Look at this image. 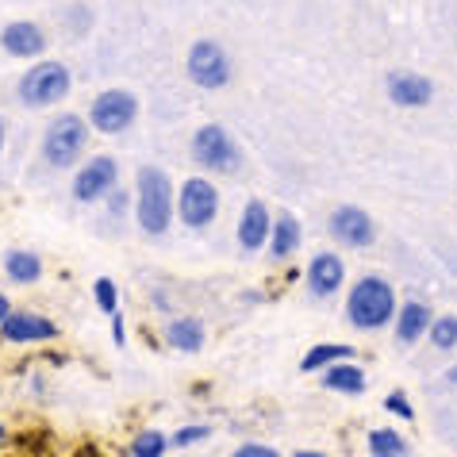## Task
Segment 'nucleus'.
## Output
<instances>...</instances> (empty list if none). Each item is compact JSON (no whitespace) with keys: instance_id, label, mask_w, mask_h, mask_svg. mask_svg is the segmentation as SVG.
<instances>
[{"instance_id":"obj_1","label":"nucleus","mask_w":457,"mask_h":457,"mask_svg":"<svg viewBox=\"0 0 457 457\" xmlns=\"http://www.w3.org/2000/svg\"><path fill=\"white\" fill-rule=\"evenodd\" d=\"M346 315L358 331H380L385 323L396 320V292H392L385 277H361L350 288Z\"/></svg>"},{"instance_id":"obj_2","label":"nucleus","mask_w":457,"mask_h":457,"mask_svg":"<svg viewBox=\"0 0 457 457\" xmlns=\"http://www.w3.org/2000/svg\"><path fill=\"white\" fill-rule=\"evenodd\" d=\"M173 220V185L166 170L143 166L138 170V227L146 235H166Z\"/></svg>"},{"instance_id":"obj_3","label":"nucleus","mask_w":457,"mask_h":457,"mask_svg":"<svg viewBox=\"0 0 457 457\" xmlns=\"http://www.w3.org/2000/svg\"><path fill=\"white\" fill-rule=\"evenodd\" d=\"M70 85H73V78L62 62H39V66H31L20 78V100L31 108H50V104H58V100H66Z\"/></svg>"},{"instance_id":"obj_4","label":"nucleus","mask_w":457,"mask_h":457,"mask_svg":"<svg viewBox=\"0 0 457 457\" xmlns=\"http://www.w3.org/2000/svg\"><path fill=\"white\" fill-rule=\"evenodd\" d=\"M85 143H88V123L81 116H62L46 127L43 135V158L50 162V166L66 170L73 166L81 154H85Z\"/></svg>"},{"instance_id":"obj_5","label":"nucleus","mask_w":457,"mask_h":457,"mask_svg":"<svg viewBox=\"0 0 457 457\" xmlns=\"http://www.w3.org/2000/svg\"><path fill=\"white\" fill-rule=\"evenodd\" d=\"M193 158H196V166L215 170V173H235L238 162H243L235 138L227 135V127H220V123H204L193 135Z\"/></svg>"},{"instance_id":"obj_6","label":"nucleus","mask_w":457,"mask_h":457,"mask_svg":"<svg viewBox=\"0 0 457 457\" xmlns=\"http://www.w3.org/2000/svg\"><path fill=\"white\" fill-rule=\"evenodd\" d=\"M185 70H188V81L200 88H223L231 81V58H227V50L215 39H196L188 46Z\"/></svg>"},{"instance_id":"obj_7","label":"nucleus","mask_w":457,"mask_h":457,"mask_svg":"<svg viewBox=\"0 0 457 457\" xmlns=\"http://www.w3.org/2000/svg\"><path fill=\"white\" fill-rule=\"evenodd\" d=\"M138 116V100L131 93H123V88H108V93H100L93 100V108H88V123L96 127V131L104 135H120L123 127H131Z\"/></svg>"},{"instance_id":"obj_8","label":"nucleus","mask_w":457,"mask_h":457,"mask_svg":"<svg viewBox=\"0 0 457 457\" xmlns=\"http://www.w3.org/2000/svg\"><path fill=\"white\" fill-rule=\"evenodd\" d=\"M177 212L188 227H208L220 212V193L215 185L204 181V177H188V181L177 188Z\"/></svg>"},{"instance_id":"obj_9","label":"nucleus","mask_w":457,"mask_h":457,"mask_svg":"<svg viewBox=\"0 0 457 457\" xmlns=\"http://www.w3.org/2000/svg\"><path fill=\"white\" fill-rule=\"evenodd\" d=\"M116 177H120V166L112 158H93L88 166L78 170L73 177V196L81 200V204H93V200H104L112 188H116Z\"/></svg>"},{"instance_id":"obj_10","label":"nucleus","mask_w":457,"mask_h":457,"mask_svg":"<svg viewBox=\"0 0 457 457\" xmlns=\"http://www.w3.org/2000/svg\"><path fill=\"white\" fill-rule=\"evenodd\" d=\"M331 235L338 238L342 246L361 250V246H370L373 238H377V227L370 220V212H361V208H353V204H342V208L331 212Z\"/></svg>"},{"instance_id":"obj_11","label":"nucleus","mask_w":457,"mask_h":457,"mask_svg":"<svg viewBox=\"0 0 457 457\" xmlns=\"http://www.w3.org/2000/svg\"><path fill=\"white\" fill-rule=\"evenodd\" d=\"M388 100L400 108H427L430 100H435V85L423 73H411V70H392L388 73Z\"/></svg>"},{"instance_id":"obj_12","label":"nucleus","mask_w":457,"mask_h":457,"mask_svg":"<svg viewBox=\"0 0 457 457\" xmlns=\"http://www.w3.org/2000/svg\"><path fill=\"white\" fill-rule=\"evenodd\" d=\"M0 338L4 342H50V338H58V327L46 315H35V312H8L4 323H0Z\"/></svg>"},{"instance_id":"obj_13","label":"nucleus","mask_w":457,"mask_h":457,"mask_svg":"<svg viewBox=\"0 0 457 457\" xmlns=\"http://www.w3.org/2000/svg\"><path fill=\"white\" fill-rule=\"evenodd\" d=\"M0 46H4L12 58H39L46 50V35H43L39 23L16 20V23H8V28L0 31Z\"/></svg>"},{"instance_id":"obj_14","label":"nucleus","mask_w":457,"mask_h":457,"mask_svg":"<svg viewBox=\"0 0 457 457\" xmlns=\"http://www.w3.org/2000/svg\"><path fill=\"white\" fill-rule=\"evenodd\" d=\"M270 208L262 204V200H250V204L243 208V220H238V246H243L246 253L262 250L265 243H270Z\"/></svg>"},{"instance_id":"obj_15","label":"nucleus","mask_w":457,"mask_h":457,"mask_svg":"<svg viewBox=\"0 0 457 457\" xmlns=\"http://www.w3.org/2000/svg\"><path fill=\"white\" fill-rule=\"evenodd\" d=\"M346 281V265H342L338 253H315L308 265V288L315 296H335Z\"/></svg>"},{"instance_id":"obj_16","label":"nucleus","mask_w":457,"mask_h":457,"mask_svg":"<svg viewBox=\"0 0 457 457\" xmlns=\"http://www.w3.org/2000/svg\"><path fill=\"white\" fill-rule=\"evenodd\" d=\"M427 327H430V308H427V303L408 300V303H403V308L396 312V338L403 342V346H411V342L423 338Z\"/></svg>"},{"instance_id":"obj_17","label":"nucleus","mask_w":457,"mask_h":457,"mask_svg":"<svg viewBox=\"0 0 457 457\" xmlns=\"http://www.w3.org/2000/svg\"><path fill=\"white\" fill-rule=\"evenodd\" d=\"M296 246H300V220L296 215H277L273 220V227H270V253L277 262H285V258H292L296 253Z\"/></svg>"},{"instance_id":"obj_18","label":"nucleus","mask_w":457,"mask_h":457,"mask_svg":"<svg viewBox=\"0 0 457 457\" xmlns=\"http://www.w3.org/2000/svg\"><path fill=\"white\" fill-rule=\"evenodd\" d=\"M323 388L346 392V396H358V392H365V373L350 358L346 361H335V365H327V370H323Z\"/></svg>"},{"instance_id":"obj_19","label":"nucleus","mask_w":457,"mask_h":457,"mask_svg":"<svg viewBox=\"0 0 457 457\" xmlns=\"http://www.w3.org/2000/svg\"><path fill=\"white\" fill-rule=\"evenodd\" d=\"M166 342L173 350L181 353H196L200 346H204V323L193 320V315H185V320H173L166 327Z\"/></svg>"},{"instance_id":"obj_20","label":"nucleus","mask_w":457,"mask_h":457,"mask_svg":"<svg viewBox=\"0 0 457 457\" xmlns=\"http://www.w3.org/2000/svg\"><path fill=\"white\" fill-rule=\"evenodd\" d=\"M4 273L16 285H35L43 277V262H39V253H31V250H12L4 258Z\"/></svg>"},{"instance_id":"obj_21","label":"nucleus","mask_w":457,"mask_h":457,"mask_svg":"<svg viewBox=\"0 0 457 457\" xmlns=\"http://www.w3.org/2000/svg\"><path fill=\"white\" fill-rule=\"evenodd\" d=\"M346 358H353V346H342V342H323V346H312L308 353H303L300 370L303 373H320V370H327V365L346 361Z\"/></svg>"},{"instance_id":"obj_22","label":"nucleus","mask_w":457,"mask_h":457,"mask_svg":"<svg viewBox=\"0 0 457 457\" xmlns=\"http://www.w3.org/2000/svg\"><path fill=\"white\" fill-rule=\"evenodd\" d=\"M370 453L373 457H408V442L396 430H373L370 435Z\"/></svg>"},{"instance_id":"obj_23","label":"nucleus","mask_w":457,"mask_h":457,"mask_svg":"<svg viewBox=\"0 0 457 457\" xmlns=\"http://www.w3.org/2000/svg\"><path fill=\"white\" fill-rule=\"evenodd\" d=\"M427 335H430V346L453 350L457 346V315H438V320H430Z\"/></svg>"},{"instance_id":"obj_24","label":"nucleus","mask_w":457,"mask_h":457,"mask_svg":"<svg viewBox=\"0 0 457 457\" xmlns=\"http://www.w3.org/2000/svg\"><path fill=\"white\" fill-rule=\"evenodd\" d=\"M170 450V438L162 430H143L135 442H131V457H162Z\"/></svg>"},{"instance_id":"obj_25","label":"nucleus","mask_w":457,"mask_h":457,"mask_svg":"<svg viewBox=\"0 0 457 457\" xmlns=\"http://www.w3.org/2000/svg\"><path fill=\"white\" fill-rule=\"evenodd\" d=\"M93 292H96V308L104 315H116V285H112L108 277H100V281L93 285Z\"/></svg>"},{"instance_id":"obj_26","label":"nucleus","mask_w":457,"mask_h":457,"mask_svg":"<svg viewBox=\"0 0 457 457\" xmlns=\"http://www.w3.org/2000/svg\"><path fill=\"white\" fill-rule=\"evenodd\" d=\"M208 435H212L208 427H181V430H177V435H173L170 442H173V446H196V442H204Z\"/></svg>"},{"instance_id":"obj_27","label":"nucleus","mask_w":457,"mask_h":457,"mask_svg":"<svg viewBox=\"0 0 457 457\" xmlns=\"http://www.w3.org/2000/svg\"><path fill=\"white\" fill-rule=\"evenodd\" d=\"M385 408H388L392 415H400V419H415V408L408 403V396H403V392H388Z\"/></svg>"},{"instance_id":"obj_28","label":"nucleus","mask_w":457,"mask_h":457,"mask_svg":"<svg viewBox=\"0 0 457 457\" xmlns=\"http://www.w3.org/2000/svg\"><path fill=\"white\" fill-rule=\"evenodd\" d=\"M235 457H281V453L270 450V446H262V442H246V446L235 450Z\"/></svg>"},{"instance_id":"obj_29","label":"nucleus","mask_w":457,"mask_h":457,"mask_svg":"<svg viewBox=\"0 0 457 457\" xmlns=\"http://www.w3.org/2000/svg\"><path fill=\"white\" fill-rule=\"evenodd\" d=\"M112 335H116V342H120V346L127 342V331H123V320H120V315H112Z\"/></svg>"},{"instance_id":"obj_30","label":"nucleus","mask_w":457,"mask_h":457,"mask_svg":"<svg viewBox=\"0 0 457 457\" xmlns=\"http://www.w3.org/2000/svg\"><path fill=\"white\" fill-rule=\"evenodd\" d=\"M12 312V303H8V296H4V292H0V323H4V315Z\"/></svg>"},{"instance_id":"obj_31","label":"nucleus","mask_w":457,"mask_h":457,"mask_svg":"<svg viewBox=\"0 0 457 457\" xmlns=\"http://www.w3.org/2000/svg\"><path fill=\"white\" fill-rule=\"evenodd\" d=\"M123 208H127V196H112V212H116V215H120Z\"/></svg>"},{"instance_id":"obj_32","label":"nucleus","mask_w":457,"mask_h":457,"mask_svg":"<svg viewBox=\"0 0 457 457\" xmlns=\"http://www.w3.org/2000/svg\"><path fill=\"white\" fill-rule=\"evenodd\" d=\"M292 457H327V453H315V450H300V453H292Z\"/></svg>"},{"instance_id":"obj_33","label":"nucleus","mask_w":457,"mask_h":457,"mask_svg":"<svg viewBox=\"0 0 457 457\" xmlns=\"http://www.w3.org/2000/svg\"><path fill=\"white\" fill-rule=\"evenodd\" d=\"M0 150H4V120H0Z\"/></svg>"},{"instance_id":"obj_34","label":"nucleus","mask_w":457,"mask_h":457,"mask_svg":"<svg viewBox=\"0 0 457 457\" xmlns=\"http://www.w3.org/2000/svg\"><path fill=\"white\" fill-rule=\"evenodd\" d=\"M450 380H453V385H457V365H453V370H450Z\"/></svg>"},{"instance_id":"obj_35","label":"nucleus","mask_w":457,"mask_h":457,"mask_svg":"<svg viewBox=\"0 0 457 457\" xmlns=\"http://www.w3.org/2000/svg\"><path fill=\"white\" fill-rule=\"evenodd\" d=\"M0 438H4V427H0Z\"/></svg>"}]
</instances>
